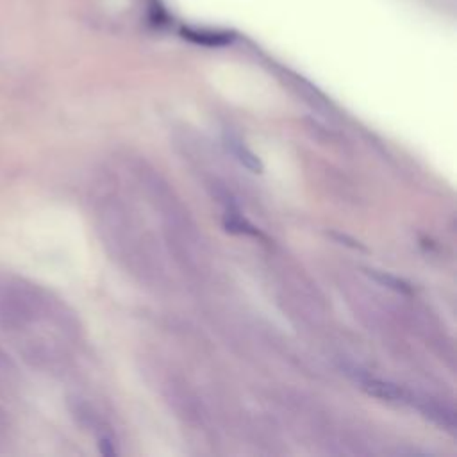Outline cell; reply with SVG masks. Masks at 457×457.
I'll return each instance as SVG.
<instances>
[{"instance_id": "6da1fadb", "label": "cell", "mask_w": 457, "mask_h": 457, "mask_svg": "<svg viewBox=\"0 0 457 457\" xmlns=\"http://www.w3.org/2000/svg\"><path fill=\"white\" fill-rule=\"evenodd\" d=\"M180 34L184 39H189L196 45H205V46H223V45H228L234 41V32H227V30L182 27Z\"/></svg>"}, {"instance_id": "7a4b0ae2", "label": "cell", "mask_w": 457, "mask_h": 457, "mask_svg": "<svg viewBox=\"0 0 457 457\" xmlns=\"http://www.w3.org/2000/svg\"><path fill=\"white\" fill-rule=\"evenodd\" d=\"M225 146L232 152V155H234L245 168H248V170H252V171H261V170H262L261 161L255 157V154H253L250 148H246V146L243 145L241 139L225 134Z\"/></svg>"}]
</instances>
